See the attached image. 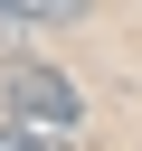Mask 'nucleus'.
Instances as JSON below:
<instances>
[{"label":"nucleus","mask_w":142,"mask_h":151,"mask_svg":"<svg viewBox=\"0 0 142 151\" xmlns=\"http://www.w3.org/2000/svg\"><path fill=\"white\" fill-rule=\"evenodd\" d=\"M9 113L76 132V123H85V94H76V76H57V66H9Z\"/></svg>","instance_id":"obj_1"},{"label":"nucleus","mask_w":142,"mask_h":151,"mask_svg":"<svg viewBox=\"0 0 142 151\" xmlns=\"http://www.w3.org/2000/svg\"><path fill=\"white\" fill-rule=\"evenodd\" d=\"M0 19H19V28H66V19H85V0H0Z\"/></svg>","instance_id":"obj_2"},{"label":"nucleus","mask_w":142,"mask_h":151,"mask_svg":"<svg viewBox=\"0 0 142 151\" xmlns=\"http://www.w3.org/2000/svg\"><path fill=\"white\" fill-rule=\"evenodd\" d=\"M0 151H57V123H28V113H9V123H0Z\"/></svg>","instance_id":"obj_3"}]
</instances>
